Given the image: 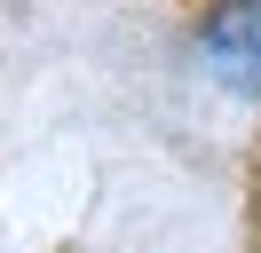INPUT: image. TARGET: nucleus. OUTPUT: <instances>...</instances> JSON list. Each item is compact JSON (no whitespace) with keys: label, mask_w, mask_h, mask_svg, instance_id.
<instances>
[{"label":"nucleus","mask_w":261,"mask_h":253,"mask_svg":"<svg viewBox=\"0 0 261 253\" xmlns=\"http://www.w3.org/2000/svg\"><path fill=\"white\" fill-rule=\"evenodd\" d=\"M198 56L222 87L261 103V0H214V16L198 24Z\"/></svg>","instance_id":"obj_1"}]
</instances>
